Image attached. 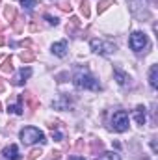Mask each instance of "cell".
I'll use <instances>...</instances> for the list:
<instances>
[{
  "instance_id": "cell-31",
  "label": "cell",
  "mask_w": 158,
  "mask_h": 160,
  "mask_svg": "<svg viewBox=\"0 0 158 160\" xmlns=\"http://www.w3.org/2000/svg\"><path fill=\"white\" fill-rule=\"evenodd\" d=\"M151 149H153V153H156V140L155 138L151 140Z\"/></svg>"
},
{
  "instance_id": "cell-7",
  "label": "cell",
  "mask_w": 158,
  "mask_h": 160,
  "mask_svg": "<svg viewBox=\"0 0 158 160\" xmlns=\"http://www.w3.org/2000/svg\"><path fill=\"white\" fill-rule=\"evenodd\" d=\"M30 75H32V69H30V67H22V69L11 78V84H13V86H22V84L26 82V78H30Z\"/></svg>"
},
{
  "instance_id": "cell-4",
  "label": "cell",
  "mask_w": 158,
  "mask_h": 160,
  "mask_svg": "<svg viewBox=\"0 0 158 160\" xmlns=\"http://www.w3.org/2000/svg\"><path fill=\"white\" fill-rule=\"evenodd\" d=\"M91 50H95L97 54H102V56H110L112 52H116V45L114 43H108V41H102V39H91Z\"/></svg>"
},
{
  "instance_id": "cell-14",
  "label": "cell",
  "mask_w": 158,
  "mask_h": 160,
  "mask_svg": "<svg viewBox=\"0 0 158 160\" xmlns=\"http://www.w3.org/2000/svg\"><path fill=\"white\" fill-rule=\"evenodd\" d=\"M114 75H116V78H117V82L121 84V86H126V84L130 82L128 75H126V73H123V71H121V69H117V67L114 69Z\"/></svg>"
},
{
  "instance_id": "cell-34",
  "label": "cell",
  "mask_w": 158,
  "mask_h": 160,
  "mask_svg": "<svg viewBox=\"0 0 158 160\" xmlns=\"http://www.w3.org/2000/svg\"><path fill=\"white\" fill-rule=\"evenodd\" d=\"M4 26H6V24H4V21L0 19V30H4Z\"/></svg>"
},
{
  "instance_id": "cell-13",
  "label": "cell",
  "mask_w": 158,
  "mask_h": 160,
  "mask_svg": "<svg viewBox=\"0 0 158 160\" xmlns=\"http://www.w3.org/2000/svg\"><path fill=\"white\" fill-rule=\"evenodd\" d=\"M22 101H26L28 102V106H30V110L34 112V110H37V106H39V101L32 95V93H24L22 95Z\"/></svg>"
},
{
  "instance_id": "cell-27",
  "label": "cell",
  "mask_w": 158,
  "mask_h": 160,
  "mask_svg": "<svg viewBox=\"0 0 158 160\" xmlns=\"http://www.w3.org/2000/svg\"><path fill=\"white\" fill-rule=\"evenodd\" d=\"M39 155H43V153H41V149H34V151H30V155H28V158H26V160H36Z\"/></svg>"
},
{
  "instance_id": "cell-29",
  "label": "cell",
  "mask_w": 158,
  "mask_h": 160,
  "mask_svg": "<svg viewBox=\"0 0 158 160\" xmlns=\"http://www.w3.org/2000/svg\"><path fill=\"white\" fill-rule=\"evenodd\" d=\"M21 4H22L26 9H32V8L36 6V0H21Z\"/></svg>"
},
{
  "instance_id": "cell-35",
  "label": "cell",
  "mask_w": 158,
  "mask_h": 160,
  "mask_svg": "<svg viewBox=\"0 0 158 160\" xmlns=\"http://www.w3.org/2000/svg\"><path fill=\"white\" fill-rule=\"evenodd\" d=\"M0 91H4V82L0 80Z\"/></svg>"
},
{
  "instance_id": "cell-23",
  "label": "cell",
  "mask_w": 158,
  "mask_h": 160,
  "mask_svg": "<svg viewBox=\"0 0 158 160\" xmlns=\"http://www.w3.org/2000/svg\"><path fill=\"white\" fill-rule=\"evenodd\" d=\"M80 13H82L84 17H89V2H87V0H82V2H80Z\"/></svg>"
},
{
  "instance_id": "cell-20",
  "label": "cell",
  "mask_w": 158,
  "mask_h": 160,
  "mask_svg": "<svg viewBox=\"0 0 158 160\" xmlns=\"http://www.w3.org/2000/svg\"><path fill=\"white\" fill-rule=\"evenodd\" d=\"M4 15H6V19H7V21H13V19L17 17V11H15V8H13V6H6Z\"/></svg>"
},
{
  "instance_id": "cell-26",
  "label": "cell",
  "mask_w": 158,
  "mask_h": 160,
  "mask_svg": "<svg viewBox=\"0 0 158 160\" xmlns=\"http://www.w3.org/2000/svg\"><path fill=\"white\" fill-rule=\"evenodd\" d=\"M97 151H102V142L101 140H93L91 142V153H97Z\"/></svg>"
},
{
  "instance_id": "cell-5",
  "label": "cell",
  "mask_w": 158,
  "mask_h": 160,
  "mask_svg": "<svg viewBox=\"0 0 158 160\" xmlns=\"http://www.w3.org/2000/svg\"><path fill=\"white\" fill-rule=\"evenodd\" d=\"M112 128L117 130V132H125L128 128V114L125 110H119V112L114 114V118H112Z\"/></svg>"
},
{
  "instance_id": "cell-25",
  "label": "cell",
  "mask_w": 158,
  "mask_h": 160,
  "mask_svg": "<svg viewBox=\"0 0 158 160\" xmlns=\"http://www.w3.org/2000/svg\"><path fill=\"white\" fill-rule=\"evenodd\" d=\"M99 160H121V158H119L117 153L112 151V153H102V157H101Z\"/></svg>"
},
{
  "instance_id": "cell-6",
  "label": "cell",
  "mask_w": 158,
  "mask_h": 160,
  "mask_svg": "<svg viewBox=\"0 0 158 160\" xmlns=\"http://www.w3.org/2000/svg\"><path fill=\"white\" fill-rule=\"evenodd\" d=\"M128 45L134 52H141L145 47H147V36L143 32H134L128 39Z\"/></svg>"
},
{
  "instance_id": "cell-33",
  "label": "cell",
  "mask_w": 158,
  "mask_h": 160,
  "mask_svg": "<svg viewBox=\"0 0 158 160\" xmlns=\"http://www.w3.org/2000/svg\"><path fill=\"white\" fill-rule=\"evenodd\" d=\"M4 43H6V38H4V36H2V34H0V47H2V45H4Z\"/></svg>"
},
{
  "instance_id": "cell-16",
  "label": "cell",
  "mask_w": 158,
  "mask_h": 160,
  "mask_svg": "<svg viewBox=\"0 0 158 160\" xmlns=\"http://www.w3.org/2000/svg\"><path fill=\"white\" fill-rule=\"evenodd\" d=\"M0 71H2L4 75H9V73L13 71V60H11V56L4 60V63H2V67H0Z\"/></svg>"
},
{
  "instance_id": "cell-36",
  "label": "cell",
  "mask_w": 158,
  "mask_h": 160,
  "mask_svg": "<svg viewBox=\"0 0 158 160\" xmlns=\"http://www.w3.org/2000/svg\"><path fill=\"white\" fill-rule=\"evenodd\" d=\"M71 160H84V158H82V157H73Z\"/></svg>"
},
{
  "instance_id": "cell-32",
  "label": "cell",
  "mask_w": 158,
  "mask_h": 160,
  "mask_svg": "<svg viewBox=\"0 0 158 160\" xmlns=\"http://www.w3.org/2000/svg\"><path fill=\"white\" fill-rule=\"evenodd\" d=\"M30 30H32V32H37V30H39V26H37L36 22H32V24H30Z\"/></svg>"
},
{
  "instance_id": "cell-3",
  "label": "cell",
  "mask_w": 158,
  "mask_h": 160,
  "mask_svg": "<svg viewBox=\"0 0 158 160\" xmlns=\"http://www.w3.org/2000/svg\"><path fill=\"white\" fill-rule=\"evenodd\" d=\"M128 6H130V11L140 19H149L151 13H149V2L147 0H128Z\"/></svg>"
},
{
  "instance_id": "cell-1",
  "label": "cell",
  "mask_w": 158,
  "mask_h": 160,
  "mask_svg": "<svg viewBox=\"0 0 158 160\" xmlns=\"http://www.w3.org/2000/svg\"><path fill=\"white\" fill-rule=\"evenodd\" d=\"M73 82H75V86L80 88V89H95V91L101 89L99 80L95 78L93 75H89L86 67H84V69H77V73H75V77H73Z\"/></svg>"
},
{
  "instance_id": "cell-10",
  "label": "cell",
  "mask_w": 158,
  "mask_h": 160,
  "mask_svg": "<svg viewBox=\"0 0 158 160\" xmlns=\"http://www.w3.org/2000/svg\"><path fill=\"white\" fill-rule=\"evenodd\" d=\"M134 119H136L138 125H145L147 123V110H145V106H138L134 110Z\"/></svg>"
},
{
  "instance_id": "cell-12",
  "label": "cell",
  "mask_w": 158,
  "mask_h": 160,
  "mask_svg": "<svg viewBox=\"0 0 158 160\" xmlns=\"http://www.w3.org/2000/svg\"><path fill=\"white\" fill-rule=\"evenodd\" d=\"M149 84H151L153 89L158 88V65H153L151 71H149Z\"/></svg>"
},
{
  "instance_id": "cell-28",
  "label": "cell",
  "mask_w": 158,
  "mask_h": 160,
  "mask_svg": "<svg viewBox=\"0 0 158 160\" xmlns=\"http://www.w3.org/2000/svg\"><path fill=\"white\" fill-rule=\"evenodd\" d=\"M45 21H47L48 24H52V26H56V24H58V19H56V17H52V15H48V13L45 15Z\"/></svg>"
},
{
  "instance_id": "cell-30",
  "label": "cell",
  "mask_w": 158,
  "mask_h": 160,
  "mask_svg": "<svg viewBox=\"0 0 158 160\" xmlns=\"http://www.w3.org/2000/svg\"><path fill=\"white\" fill-rule=\"evenodd\" d=\"M60 158V151H52V157H50V160H58Z\"/></svg>"
},
{
  "instance_id": "cell-24",
  "label": "cell",
  "mask_w": 158,
  "mask_h": 160,
  "mask_svg": "<svg viewBox=\"0 0 158 160\" xmlns=\"http://www.w3.org/2000/svg\"><path fill=\"white\" fill-rule=\"evenodd\" d=\"M58 4H60V9H62V11H67V13H71L73 6H71V2H69V0H60Z\"/></svg>"
},
{
  "instance_id": "cell-19",
  "label": "cell",
  "mask_w": 158,
  "mask_h": 160,
  "mask_svg": "<svg viewBox=\"0 0 158 160\" xmlns=\"http://www.w3.org/2000/svg\"><path fill=\"white\" fill-rule=\"evenodd\" d=\"M110 6H114V0H101L99 6H97V11H99V13H104Z\"/></svg>"
},
{
  "instance_id": "cell-9",
  "label": "cell",
  "mask_w": 158,
  "mask_h": 160,
  "mask_svg": "<svg viewBox=\"0 0 158 160\" xmlns=\"http://www.w3.org/2000/svg\"><path fill=\"white\" fill-rule=\"evenodd\" d=\"M2 155L7 160H21V153H19V147L17 145H9L2 151Z\"/></svg>"
},
{
  "instance_id": "cell-2",
  "label": "cell",
  "mask_w": 158,
  "mask_h": 160,
  "mask_svg": "<svg viewBox=\"0 0 158 160\" xmlns=\"http://www.w3.org/2000/svg\"><path fill=\"white\" fill-rule=\"evenodd\" d=\"M21 142H22L24 145H32V143H36V142L45 143L47 140H45V134L41 132L39 128H36V127H26V128L21 130Z\"/></svg>"
},
{
  "instance_id": "cell-8",
  "label": "cell",
  "mask_w": 158,
  "mask_h": 160,
  "mask_svg": "<svg viewBox=\"0 0 158 160\" xmlns=\"http://www.w3.org/2000/svg\"><path fill=\"white\" fill-rule=\"evenodd\" d=\"M69 104H71V97H69V95H60L56 101H52V106H54L56 110H67Z\"/></svg>"
},
{
  "instance_id": "cell-21",
  "label": "cell",
  "mask_w": 158,
  "mask_h": 160,
  "mask_svg": "<svg viewBox=\"0 0 158 160\" xmlns=\"http://www.w3.org/2000/svg\"><path fill=\"white\" fill-rule=\"evenodd\" d=\"M21 60H22L24 63H28V62L36 60V54H34L32 50H22V52H21Z\"/></svg>"
},
{
  "instance_id": "cell-17",
  "label": "cell",
  "mask_w": 158,
  "mask_h": 160,
  "mask_svg": "<svg viewBox=\"0 0 158 160\" xmlns=\"http://www.w3.org/2000/svg\"><path fill=\"white\" fill-rule=\"evenodd\" d=\"M7 112L17 114V116H19V114H22V95L19 97V102H17V104H9V106H7Z\"/></svg>"
},
{
  "instance_id": "cell-37",
  "label": "cell",
  "mask_w": 158,
  "mask_h": 160,
  "mask_svg": "<svg viewBox=\"0 0 158 160\" xmlns=\"http://www.w3.org/2000/svg\"><path fill=\"white\" fill-rule=\"evenodd\" d=\"M0 110H2V104H0Z\"/></svg>"
},
{
  "instance_id": "cell-22",
  "label": "cell",
  "mask_w": 158,
  "mask_h": 160,
  "mask_svg": "<svg viewBox=\"0 0 158 160\" xmlns=\"http://www.w3.org/2000/svg\"><path fill=\"white\" fill-rule=\"evenodd\" d=\"M58 125H60V123H56V125L52 123V125H50V130H52V138H54L56 142H60V140H63V134H62V132L58 130Z\"/></svg>"
},
{
  "instance_id": "cell-11",
  "label": "cell",
  "mask_w": 158,
  "mask_h": 160,
  "mask_svg": "<svg viewBox=\"0 0 158 160\" xmlns=\"http://www.w3.org/2000/svg\"><path fill=\"white\" fill-rule=\"evenodd\" d=\"M52 52H54V56H58V58H63V56L67 54V43H65V41L54 43V45H52Z\"/></svg>"
},
{
  "instance_id": "cell-18",
  "label": "cell",
  "mask_w": 158,
  "mask_h": 160,
  "mask_svg": "<svg viewBox=\"0 0 158 160\" xmlns=\"http://www.w3.org/2000/svg\"><path fill=\"white\" fill-rule=\"evenodd\" d=\"M13 21H15V22H13V30L21 34V32L24 30V19H22V17H15Z\"/></svg>"
},
{
  "instance_id": "cell-15",
  "label": "cell",
  "mask_w": 158,
  "mask_h": 160,
  "mask_svg": "<svg viewBox=\"0 0 158 160\" xmlns=\"http://www.w3.org/2000/svg\"><path fill=\"white\" fill-rule=\"evenodd\" d=\"M80 26V19L78 17H71V21H69V24H67V28H65V32L71 36V34H75L77 32V28Z\"/></svg>"
}]
</instances>
